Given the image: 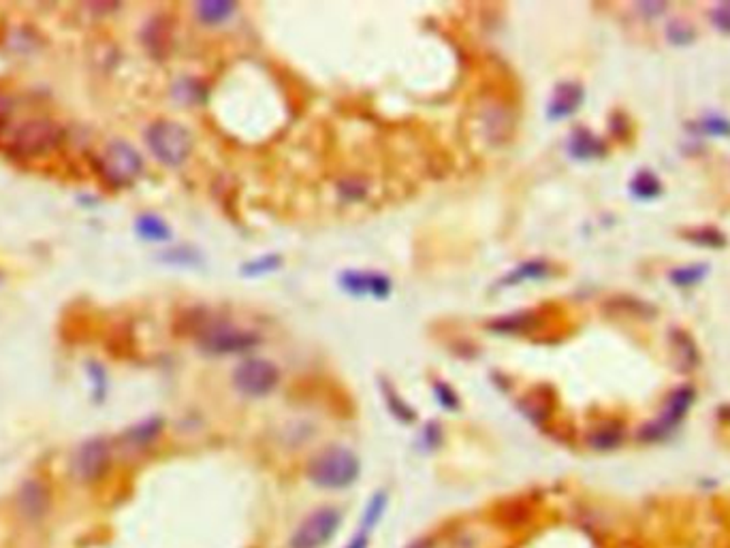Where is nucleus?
Listing matches in <instances>:
<instances>
[{
    "label": "nucleus",
    "instance_id": "ddd939ff",
    "mask_svg": "<svg viewBox=\"0 0 730 548\" xmlns=\"http://www.w3.org/2000/svg\"><path fill=\"white\" fill-rule=\"evenodd\" d=\"M626 431L619 422H603V425L594 427L592 431L588 433V444L589 448L598 453H611L618 451V448L624 444Z\"/></svg>",
    "mask_w": 730,
    "mask_h": 548
},
{
    "label": "nucleus",
    "instance_id": "f03ea898",
    "mask_svg": "<svg viewBox=\"0 0 730 548\" xmlns=\"http://www.w3.org/2000/svg\"><path fill=\"white\" fill-rule=\"evenodd\" d=\"M62 139V128L48 118H35L19 124L12 139L4 146V152L13 158H39L43 154L54 152Z\"/></svg>",
    "mask_w": 730,
    "mask_h": 548
},
{
    "label": "nucleus",
    "instance_id": "1a4fd4ad",
    "mask_svg": "<svg viewBox=\"0 0 730 548\" xmlns=\"http://www.w3.org/2000/svg\"><path fill=\"white\" fill-rule=\"evenodd\" d=\"M110 465H111L110 444H107L103 438H95V439H88L86 444H81L80 446V451H77L75 461H73V472L77 476V480H81V483H86V484H92L107 474Z\"/></svg>",
    "mask_w": 730,
    "mask_h": 548
},
{
    "label": "nucleus",
    "instance_id": "bb28decb",
    "mask_svg": "<svg viewBox=\"0 0 730 548\" xmlns=\"http://www.w3.org/2000/svg\"><path fill=\"white\" fill-rule=\"evenodd\" d=\"M669 39L672 43H690L694 39L692 26H688L686 22H672L669 26Z\"/></svg>",
    "mask_w": 730,
    "mask_h": 548
},
{
    "label": "nucleus",
    "instance_id": "9d476101",
    "mask_svg": "<svg viewBox=\"0 0 730 548\" xmlns=\"http://www.w3.org/2000/svg\"><path fill=\"white\" fill-rule=\"evenodd\" d=\"M340 286L349 294H355V297L372 294L376 299H387L391 293L389 278L370 271H344L340 276Z\"/></svg>",
    "mask_w": 730,
    "mask_h": 548
},
{
    "label": "nucleus",
    "instance_id": "4468645a",
    "mask_svg": "<svg viewBox=\"0 0 730 548\" xmlns=\"http://www.w3.org/2000/svg\"><path fill=\"white\" fill-rule=\"evenodd\" d=\"M568 152L577 160H592L604 156L607 148H604V143L600 141L596 134L585 131V128H577L572 133L571 143H568Z\"/></svg>",
    "mask_w": 730,
    "mask_h": 548
},
{
    "label": "nucleus",
    "instance_id": "7c9ffc66",
    "mask_svg": "<svg viewBox=\"0 0 730 548\" xmlns=\"http://www.w3.org/2000/svg\"><path fill=\"white\" fill-rule=\"evenodd\" d=\"M367 546H370V536L361 534V531H359V534H357L353 540H350V544L346 548H367Z\"/></svg>",
    "mask_w": 730,
    "mask_h": 548
},
{
    "label": "nucleus",
    "instance_id": "2f4dec72",
    "mask_svg": "<svg viewBox=\"0 0 730 548\" xmlns=\"http://www.w3.org/2000/svg\"><path fill=\"white\" fill-rule=\"evenodd\" d=\"M406 548H436V540L434 537H419V540H414L408 544Z\"/></svg>",
    "mask_w": 730,
    "mask_h": 548
},
{
    "label": "nucleus",
    "instance_id": "c756f323",
    "mask_svg": "<svg viewBox=\"0 0 730 548\" xmlns=\"http://www.w3.org/2000/svg\"><path fill=\"white\" fill-rule=\"evenodd\" d=\"M423 438L427 439V448H436L440 444V439H442V433H440L438 422H429L426 431H423Z\"/></svg>",
    "mask_w": 730,
    "mask_h": 548
},
{
    "label": "nucleus",
    "instance_id": "4be33fe9",
    "mask_svg": "<svg viewBox=\"0 0 730 548\" xmlns=\"http://www.w3.org/2000/svg\"><path fill=\"white\" fill-rule=\"evenodd\" d=\"M282 258L278 255H269V256H263V258H257V261L248 263V265L242 267V271L246 273V276H263V273H269V271H276L278 267H280Z\"/></svg>",
    "mask_w": 730,
    "mask_h": 548
},
{
    "label": "nucleus",
    "instance_id": "39448f33",
    "mask_svg": "<svg viewBox=\"0 0 730 548\" xmlns=\"http://www.w3.org/2000/svg\"><path fill=\"white\" fill-rule=\"evenodd\" d=\"M342 512L334 506H323L310 512L293 529L288 537V548H325L342 529Z\"/></svg>",
    "mask_w": 730,
    "mask_h": 548
},
{
    "label": "nucleus",
    "instance_id": "cd10ccee",
    "mask_svg": "<svg viewBox=\"0 0 730 548\" xmlns=\"http://www.w3.org/2000/svg\"><path fill=\"white\" fill-rule=\"evenodd\" d=\"M711 19H713V24L722 30V33L730 34V3H719L718 7L713 9Z\"/></svg>",
    "mask_w": 730,
    "mask_h": 548
},
{
    "label": "nucleus",
    "instance_id": "412c9836",
    "mask_svg": "<svg viewBox=\"0 0 730 548\" xmlns=\"http://www.w3.org/2000/svg\"><path fill=\"white\" fill-rule=\"evenodd\" d=\"M160 429H163V421H158V418H152V421H146V422H142L139 427L131 429L128 438H131V442L137 444V446H146V444L152 442V439H157Z\"/></svg>",
    "mask_w": 730,
    "mask_h": 548
},
{
    "label": "nucleus",
    "instance_id": "20e7f679",
    "mask_svg": "<svg viewBox=\"0 0 730 548\" xmlns=\"http://www.w3.org/2000/svg\"><path fill=\"white\" fill-rule=\"evenodd\" d=\"M694 400H696V391L692 386H680L669 395L665 407L660 410L654 421L647 422V425L641 427L639 431V442L643 444H656V442H665L669 439L672 433L680 429V425L686 421L688 412L692 410Z\"/></svg>",
    "mask_w": 730,
    "mask_h": 548
},
{
    "label": "nucleus",
    "instance_id": "b1692460",
    "mask_svg": "<svg viewBox=\"0 0 730 548\" xmlns=\"http://www.w3.org/2000/svg\"><path fill=\"white\" fill-rule=\"evenodd\" d=\"M701 128L707 134H716V137H728L730 134V122L718 116H711V118H707V120H703Z\"/></svg>",
    "mask_w": 730,
    "mask_h": 548
},
{
    "label": "nucleus",
    "instance_id": "5701e85b",
    "mask_svg": "<svg viewBox=\"0 0 730 548\" xmlns=\"http://www.w3.org/2000/svg\"><path fill=\"white\" fill-rule=\"evenodd\" d=\"M385 395H387V403H389V407H391L393 415H396V416L400 418V421H403V422L412 421V410L406 406V403H403V401L400 400V397L396 395V392H393V389H391L389 384H385Z\"/></svg>",
    "mask_w": 730,
    "mask_h": 548
},
{
    "label": "nucleus",
    "instance_id": "dca6fc26",
    "mask_svg": "<svg viewBox=\"0 0 730 548\" xmlns=\"http://www.w3.org/2000/svg\"><path fill=\"white\" fill-rule=\"evenodd\" d=\"M549 273V265L545 261H527L515 271H511L504 280H500V286H512V284L527 282V280H541Z\"/></svg>",
    "mask_w": 730,
    "mask_h": 548
},
{
    "label": "nucleus",
    "instance_id": "c85d7f7f",
    "mask_svg": "<svg viewBox=\"0 0 730 548\" xmlns=\"http://www.w3.org/2000/svg\"><path fill=\"white\" fill-rule=\"evenodd\" d=\"M12 111H13L12 98L0 95V133H3L4 126H7L9 118H12Z\"/></svg>",
    "mask_w": 730,
    "mask_h": 548
},
{
    "label": "nucleus",
    "instance_id": "a211bd4d",
    "mask_svg": "<svg viewBox=\"0 0 730 548\" xmlns=\"http://www.w3.org/2000/svg\"><path fill=\"white\" fill-rule=\"evenodd\" d=\"M137 232L143 237V240H148V241H167L171 237L167 222L160 220L158 216H154V214L139 216Z\"/></svg>",
    "mask_w": 730,
    "mask_h": 548
},
{
    "label": "nucleus",
    "instance_id": "f3484780",
    "mask_svg": "<svg viewBox=\"0 0 730 548\" xmlns=\"http://www.w3.org/2000/svg\"><path fill=\"white\" fill-rule=\"evenodd\" d=\"M387 510V493L385 491H378V493L367 501V506L364 508V514H361V534L370 536V531L380 523V519L385 516Z\"/></svg>",
    "mask_w": 730,
    "mask_h": 548
},
{
    "label": "nucleus",
    "instance_id": "aec40b11",
    "mask_svg": "<svg viewBox=\"0 0 730 548\" xmlns=\"http://www.w3.org/2000/svg\"><path fill=\"white\" fill-rule=\"evenodd\" d=\"M707 271H709L707 265L681 267V269H675V271L671 273V280H672V284H677V286H694V284H698L703 280V278L707 276Z\"/></svg>",
    "mask_w": 730,
    "mask_h": 548
},
{
    "label": "nucleus",
    "instance_id": "7ed1b4c3",
    "mask_svg": "<svg viewBox=\"0 0 730 548\" xmlns=\"http://www.w3.org/2000/svg\"><path fill=\"white\" fill-rule=\"evenodd\" d=\"M146 143L158 163L167 164V167H180L193 152V134L186 131L182 124L171 120L150 124Z\"/></svg>",
    "mask_w": 730,
    "mask_h": 548
},
{
    "label": "nucleus",
    "instance_id": "f8f14e48",
    "mask_svg": "<svg viewBox=\"0 0 730 548\" xmlns=\"http://www.w3.org/2000/svg\"><path fill=\"white\" fill-rule=\"evenodd\" d=\"M50 498L48 489L39 483V480H28L19 491V508L22 514L28 516L30 521H37L48 512Z\"/></svg>",
    "mask_w": 730,
    "mask_h": 548
},
{
    "label": "nucleus",
    "instance_id": "6ab92c4d",
    "mask_svg": "<svg viewBox=\"0 0 730 548\" xmlns=\"http://www.w3.org/2000/svg\"><path fill=\"white\" fill-rule=\"evenodd\" d=\"M630 193H633L636 199H654V196L662 193V184L651 171H641V173L634 175L633 182H630Z\"/></svg>",
    "mask_w": 730,
    "mask_h": 548
},
{
    "label": "nucleus",
    "instance_id": "423d86ee",
    "mask_svg": "<svg viewBox=\"0 0 730 548\" xmlns=\"http://www.w3.org/2000/svg\"><path fill=\"white\" fill-rule=\"evenodd\" d=\"M143 163L137 149L124 141H113L98 156V173L113 188L133 184L142 173Z\"/></svg>",
    "mask_w": 730,
    "mask_h": 548
},
{
    "label": "nucleus",
    "instance_id": "0eeeda50",
    "mask_svg": "<svg viewBox=\"0 0 730 548\" xmlns=\"http://www.w3.org/2000/svg\"><path fill=\"white\" fill-rule=\"evenodd\" d=\"M280 371L272 361L248 359L233 371V386L246 397H265L276 389Z\"/></svg>",
    "mask_w": 730,
    "mask_h": 548
},
{
    "label": "nucleus",
    "instance_id": "9b49d317",
    "mask_svg": "<svg viewBox=\"0 0 730 548\" xmlns=\"http://www.w3.org/2000/svg\"><path fill=\"white\" fill-rule=\"evenodd\" d=\"M583 103V88L579 84H560L553 92L551 103H549L547 116L549 120H564V118L572 116L574 111L579 110V105Z\"/></svg>",
    "mask_w": 730,
    "mask_h": 548
},
{
    "label": "nucleus",
    "instance_id": "6e6552de",
    "mask_svg": "<svg viewBox=\"0 0 730 548\" xmlns=\"http://www.w3.org/2000/svg\"><path fill=\"white\" fill-rule=\"evenodd\" d=\"M201 348L210 354H233L243 353L248 348H255L258 344V335L250 331H240L227 324H211L201 333Z\"/></svg>",
    "mask_w": 730,
    "mask_h": 548
},
{
    "label": "nucleus",
    "instance_id": "f257e3e1",
    "mask_svg": "<svg viewBox=\"0 0 730 548\" xmlns=\"http://www.w3.org/2000/svg\"><path fill=\"white\" fill-rule=\"evenodd\" d=\"M361 461L344 446H329L310 459L305 476L314 487L325 491H344L359 480Z\"/></svg>",
    "mask_w": 730,
    "mask_h": 548
},
{
    "label": "nucleus",
    "instance_id": "a878e982",
    "mask_svg": "<svg viewBox=\"0 0 730 548\" xmlns=\"http://www.w3.org/2000/svg\"><path fill=\"white\" fill-rule=\"evenodd\" d=\"M434 391H436L438 401L442 403V406L447 407V410H457V407H459V400H457V395H455V391L450 389V386L442 384V382H436V384H434Z\"/></svg>",
    "mask_w": 730,
    "mask_h": 548
},
{
    "label": "nucleus",
    "instance_id": "2eb2a0df",
    "mask_svg": "<svg viewBox=\"0 0 730 548\" xmlns=\"http://www.w3.org/2000/svg\"><path fill=\"white\" fill-rule=\"evenodd\" d=\"M237 4L227 3V0H211V3L196 4V15L204 19V24H222L235 13Z\"/></svg>",
    "mask_w": 730,
    "mask_h": 548
},
{
    "label": "nucleus",
    "instance_id": "393cba45",
    "mask_svg": "<svg viewBox=\"0 0 730 548\" xmlns=\"http://www.w3.org/2000/svg\"><path fill=\"white\" fill-rule=\"evenodd\" d=\"M688 237H690L692 241H696V244H701V246H711V247L713 246H724V237L713 229H703V231H696V232H688Z\"/></svg>",
    "mask_w": 730,
    "mask_h": 548
}]
</instances>
